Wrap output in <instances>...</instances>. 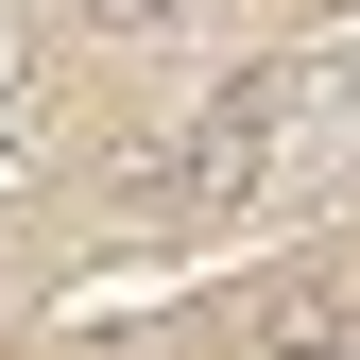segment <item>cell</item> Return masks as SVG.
Masks as SVG:
<instances>
[{
    "label": "cell",
    "mask_w": 360,
    "mask_h": 360,
    "mask_svg": "<svg viewBox=\"0 0 360 360\" xmlns=\"http://www.w3.org/2000/svg\"><path fill=\"white\" fill-rule=\"evenodd\" d=\"M343 172H360V52H275V69H223L206 103H172L103 172V206L138 240H240L275 206H326Z\"/></svg>",
    "instance_id": "obj_1"
},
{
    "label": "cell",
    "mask_w": 360,
    "mask_h": 360,
    "mask_svg": "<svg viewBox=\"0 0 360 360\" xmlns=\"http://www.w3.org/2000/svg\"><path fill=\"white\" fill-rule=\"evenodd\" d=\"M69 34H103V52H172V34H206V0H69Z\"/></svg>",
    "instance_id": "obj_3"
},
{
    "label": "cell",
    "mask_w": 360,
    "mask_h": 360,
    "mask_svg": "<svg viewBox=\"0 0 360 360\" xmlns=\"http://www.w3.org/2000/svg\"><path fill=\"white\" fill-rule=\"evenodd\" d=\"M343 343H360V292L326 275V257H292V275L240 309V360H343Z\"/></svg>",
    "instance_id": "obj_2"
},
{
    "label": "cell",
    "mask_w": 360,
    "mask_h": 360,
    "mask_svg": "<svg viewBox=\"0 0 360 360\" xmlns=\"http://www.w3.org/2000/svg\"><path fill=\"white\" fill-rule=\"evenodd\" d=\"M18 18H34V0H0V69H18Z\"/></svg>",
    "instance_id": "obj_4"
}]
</instances>
